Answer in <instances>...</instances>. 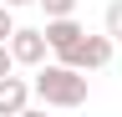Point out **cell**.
Masks as SVG:
<instances>
[{
  "label": "cell",
  "instance_id": "1",
  "mask_svg": "<svg viewBox=\"0 0 122 117\" xmlns=\"http://www.w3.org/2000/svg\"><path fill=\"white\" fill-rule=\"evenodd\" d=\"M36 97L46 107H81L86 102V71L71 61H51L36 66Z\"/></svg>",
  "mask_w": 122,
  "mask_h": 117
},
{
  "label": "cell",
  "instance_id": "2",
  "mask_svg": "<svg viewBox=\"0 0 122 117\" xmlns=\"http://www.w3.org/2000/svg\"><path fill=\"white\" fill-rule=\"evenodd\" d=\"M46 41H51L56 61H76V51H81V41H86V25L76 15H51L46 20Z\"/></svg>",
  "mask_w": 122,
  "mask_h": 117
},
{
  "label": "cell",
  "instance_id": "3",
  "mask_svg": "<svg viewBox=\"0 0 122 117\" xmlns=\"http://www.w3.org/2000/svg\"><path fill=\"white\" fill-rule=\"evenodd\" d=\"M10 51H15V61H20V66H41V61H46V51H51V41H46V31L15 25V36H10Z\"/></svg>",
  "mask_w": 122,
  "mask_h": 117
},
{
  "label": "cell",
  "instance_id": "4",
  "mask_svg": "<svg viewBox=\"0 0 122 117\" xmlns=\"http://www.w3.org/2000/svg\"><path fill=\"white\" fill-rule=\"evenodd\" d=\"M30 97H36V81H25V76H0V117H20L30 107Z\"/></svg>",
  "mask_w": 122,
  "mask_h": 117
},
{
  "label": "cell",
  "instance_id": "5",
  "mask_svg": "<svg viewBox=\"0 0 122 117\" xmlns=\"http://www.w3.org/2000/svg\"><path fill=\"white\" fill-rule=\"evenodd\" d=\"M112 46H117V36H107V31H102V36H86L71 66H81V71H102L107 61H112Z\"/></svg>",
  "mask_w": 122,
  "mask_h": 117
},
{
  "label": "cell",
  "instance_id": "6",
  "mask_svg": "<svg viewBox=\"0 0 122 117\" xmlns=\"http://www.w3.org/2000/svg\"><path fill=\"white\" fill-rule=\"evenodd\" d=\"M102 31L122 41V0H112V5H107V15H102Z\"/></svg>",
  "mask_w": 122,
  "mask_h": 117
},
{
  "label": "cell",
  "instance_id": "7",
  "mask_svg": "<svg viewBox=\"0 0 122 117\" xmlns=\"http://www.w3.org/2000/svg\"><path fill=\"white\" fill-rule=\"evenodd\" d=\"M36 5L46 10V20L51 15H76V0H36Z\"/></svg>",
  "mask_w": 122,
  "mask_h": 117
},
{
  "label": "cell",
  "instance_id": "8",
  "mask_svg": "<svg viewBox=\"0 0 122 117\" xmlns=\"http://www.w3.org/2000/svg\"><path fill=\"white\" fill-rule=\"evenodd\" d=\"M15 66H20V61H15V51H10V41H0V76H10Z\"/></svg>",
  "mask_w": 122,
  "mask_h": 117
},
{
  "label": "cell",
  "instance_id": "9",
  "mask_svg": "<svg viewBox=\"0 0 122 117\" xmlns=\"http://www.w3.org/2000/svg\"><path fill=\"white\" fill-rule=\"evenodd\" d=\"M10 10H15V5H0V41H10V36H15V20H10Z\"/></svg>",
  "mask_w": 122,
  "mask_h": 117
},
{
  "label": "cell",
  "instance_id": "10",
  "mask_svg": "<svg viewBox=\"0 0 122 117\" xmlns=\"http://www.w3.org/2000/svg\"><path fill=\"white\" fill-rule=\"evenodd\" d=\"M5 5H36V0H5Z\"/></svg>",
  "mask_w": 122,
  "mask_h": 117
},
{
  "label": "cell",
  "instance_id": "11",
  "mask_svg": "<svg viewBox=\"0 0 122 117\" xmlns=\"http://www.w3.org/2000/svg\"><path fill=\"white\" fill-rule=\"evenodd\" d=\"M0 5H5V0H0Z\"/></svg>",
  "mask_w": 122,
  "mask_h": 117
}]
</instances>
